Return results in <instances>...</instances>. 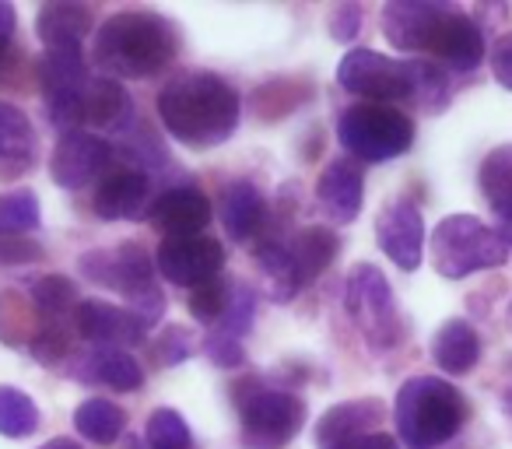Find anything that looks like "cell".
<instances>
[{"instance_id": "15", "label": "cell", "mask_w": 512, "mask_h": 449, "mask_svg": "<svg viewBox=\"0 0 512 449\" xmlns=\"http://www.w3.org/2000/svg\"><path fill=\"white\" fill-rule=\"evenodd\" d=\"M151 225L165 239H193L211 225V200L197 186H169L148 211Z\"/></svg>"}, {"instance_id": "35", "label": "cell", "mask_w": 512, "mask_h": 449, "mask_svg": "<svg viewBox=\"0 0 512 449\" xmlns=\"http://www.w3.org/2000/svg\"><path fill=\"white\" fill-rule=\"evenodd\" d=\"M29 292H32V299H36V306L43 309V313H50V316H64L67 309H78V292H74L71 281L60 278V274L36 278Z\"/></svg>"}, {"instance_id": "41", "label": "cell", "mask_w": 512, "mask_h": 449, "mask_svg": "<svg viewBox=\"0 0 512 449\" xmlns=\"http://www.w3.org/2000/svg\"><path fill=\"white\" fill-rule=\"evenodd\" d=\"M488 60H491V74H495V81L512 92V32H505V36L495 39Z\"/></svg>"}, {"instance_id": "11", "label": "cell", "mask_w": 512, "mask_h": 449, "mask_svg": "<svg viewBox=\"0 0 512 449\" xmlns=\"http://www.w3.org/2000/svg\"><path fill=\"white\" fill-rule=\"evenodd\" d=\"M221 267H225V246L218 239H162L158 246V271L169 285L200 288L218 278Z\"/></svg>"}, {"instance_id": "26", "label": "cell", "mask_w": 512, "mask_h": 449, "mask_svg": "<svg viewBox=\"0 0 512 449\" xmlns=\"http://www.w3.org/2000/svg\"><path fill=\"white\" fill-rule=\"evenodd\" d=\"M295 260V278H299V288H309L330 264L337 260V250H341V239L334 236L323 225H309L299 236L288 243Z\"/></svg>"}, {"instance_id": "19", "label": "cell", "mask_w": 512, "mask_h": 449, "mask_svg": "<svg viewBox=\"0 0 512 449\" xmlns=\"http://www.w3.org/2000/svg\"><path fill=\"white\" fill-rule=\"evenodd\" d=\"M316 197L320 207L337 221V225H348L362 211L365 197V176L351 158H334L327 169L320 172V183H316Z\"/></svg>"}, {"instance_id": "34", "label": "cell", "mask_w": 512, "mask_h": 449, "mask_svg": "<svg viewBox=\"0 0 512 449\" xmlns=\"http://www.w3.org/2000/svg\"><path fill=\"white\" fill-rule=\"evenodd\" d=\"M481 190L488 197V204H498V200L512 197V144L491 151L481 165Z\"/></svg>"}, {"instance_id": "29", "label": "cell", "mask_w": 512, "mask_h": 449, "mask_svg": "<svg viewBox=\"0 0 512 449\" xmlns=\"http://www.w3.org/2000/svg\"><path fill=\"white\" fill-rule=\"evenodd\" d=\"M256 260H260L264 274L271 278L274 299L288 302L295 292H299V278H295V260H292V250H288V243H281V239H264V243L256 246Z\"/></svg>"}, {"instance_id": "1", "label": "cell", "mask_w": 512, "mask_h": 449, "mask_svg": "<svg viewBox=\"0 0 512 449\" xmlns=\"http://www.w3.org/2000/svg\"><path fill=\"white\" fill-rule=\"evenodd\" d=\"M239 113V92L211 71H179L158 92V116L165 130L190 148L225 144L239 127Z\"/></svg>"}, {"instance_id": "14", "label": "cell", "mask_w": 512, "mask_h": 449, "mask_svg": "<svg viewBox=\"0 0 512 449\" xmlns=\"http://www.w3.org/2000/svg\"><path fill=\"white\" fill-rule=\"evenodd\" d=\"M379 250L400 267V271H418L425 257V218L411 200H393L376 218Z\"/></svg>"}, {"instance_id": "42", "label": "cell", "mask_w": 512, "mask_h": 449, "mask_svg": "<svg viewBox=\"0 0 512 449\" xmlns=\"http://www.w3.org/2000/svg\"><path fill=\"white\" fill-rule=\"evenodd\" d=\"M358 29H362V8H358V4H341V8L330 15V36L341 39V43L355 39Z\"/></svg>"}, {"instance_id": "4", "label": "cell", "mask_w": 512, "mask_h": 449, "mask_svg": "<svg viewBox=\"0 0 512 449\" xmlns=\"http://www.w3.org/2000/svg\"><path fill=\"white\" fill-rule=\"evenodd\" d=\"M509 260V246L498 229L484 225L477 214H449L432 232V267L449 281L477 271H495Z\"/></svg>"}, {"instance_id": "2", "label": "cell", "mask_w": 512, "mask_h": 449, "mask_svg": "<svg viewBox=\"0 0 512 449\" xmlns=\"http://www.w3.org/2000/svg\"><path fill=\"white\" fill-rule=\"evenodd\" d=\"M176 50V29L155 11H120L95 32V60L116 78H155Z\"/></svg>"}, {"instance_id": "20", "label": "cell", "mask_w": 512, "mask_h": 449, "mask_svg": "<svg viewBox=\"0 0 512 449\" xmlns=\"http://www.w3.org/2000/svg\"><path fill=\"white\" fill-rule=\"evenodd\" d=\"M151 211V179L144 172H116L95 193V214L106 221H120V218H141Z\"/></svg>"}, {"instance_id": "40", "label": "cell", "mask_w": 512, "mask_h": 449, "mask_svg": "<svg viewBox=\"0 0 512 449\" xmlns=\"http://www.w3.org/2000/svg\"><path fill=\"white\" fill-rule=\"evenodd\" d=\"M43 260V246L32 243L25 236H0V264L22 267V264H36Z\"/></svg>"}, {"instance_id": "28", "label": "cell", "mask_w": 512, "mask_h": 449, "mask_svg": "<svg viewBox=\"0 0 512 449\" xmlns=\"http://www.w3.org/2000/svg\"><path fill=\"white\" fill-rule=\"evenodd\" d=\"M74 428H78L88 442L113 446L123 435V428H127V411L106 397H92L74 411Z\"/></svg>"}, {"instance_id": "17", "label": "cell", "mask_w": 512, "mask_h": 449, "mask_svg": "<svg viewBox=\"0 0 512 449\" xmlns=\"http://www.w3.org/2000/svg\"><path fill=\"white\" fill-rule=\"evenodd\" d=\"M379 421H386V404L376 397H362V400H344V404L330 407L327 414L316 425V446L320 449H334L344 442H355L362 435L379 432Z\"/></svg>"}, {"instance_id": "27", "label": "cell", "mask_w": 512, "mask_h": 449, "mask_svg": "<svg viewBox=\"0 0 512 449\" xmlns=\"http://www.w3.org/2000/svg\"><path fill=\"white\" fill-rule=\"evenodd\" d=\"M78 376L88 379V383L113 386V390H137V386L144 383V372H141V365H137V358L120 348L92 351V355L85 358V365H81Z\"/></svg>"}, {"instance_id": "3", "label": "cell", "mask_w": 512, "mask_h": 449, "mask_svg": "<svg viewBox=\"0 0 512 449\" xmlns=\"http://www.w3.org/2000/svg\"><path fill=\"white\" fill-rule=\"evenodd\" d=\"M393 421H397V435L407 449H435L463 428L467 400L446 379L414 376L397 390Z\"/></svg>"}, {"instance_id": "38", "label": "cell", "mask_w": 512, "mask_h": 449, "mask_svg": "<svg viewBox=\"0 0 512 449\" xmlns=\"http://www.w3.org/2000/svg\"><path fill=\"white\" fill-rule=\"evenodd\" d=\"M193 351V337L186 327H179V323H169V327L158 334V344H155V358L162 365H179L186 355Z\"/></svg>"}, {"instance_id": "45", "label": "cell", "mask_w": 512, "mask_h": 449, "mask_svg": "<svg viewBox=\"0 0 512 449\" xmlns=\"http://www.w3.org/2000/svg\"><path fill=\"white\" fill-rule=\"evenodd\" d=\"M491 211H495V218H498V236H502L505 246L512 250V197L491 204Z\"/></svg>"}, {"instance_id": "5", "label": "cell", "mask_w": 512, "mask_h": 449, "mask_svg": "<svg viewBox=\"0 0 512 449\" xmlns=\"http://www.w3.org/2000/svg\"><path fill=\"white\" fill-rule=\"evenodd\" d=\"M235 390L242 442L249 449H285L306 425V404L295 393L274 390L264 379H246Z\"/></svg>"}, {"instance_id": "46", "label": "cell", "mask_w": 512, "mask_h": 449, "mask_svg": "<svg viewBox=\"0 0 512 449\" xmlns=\"http://www.w3.org/2000/svg\"><path fill=\"white\" fill-rule=\"evenodd\" d=\"M39 449H81L74 439H50L46 446H39Z\"/></svg>"}, {"instance_id": "43", "label": "cell", "mask_w": 512, "mask_h": 449, "mask_svg": "<svg viewBox=\"0 0 512 449\" xmlns=\"http://www.w3.org/2000/svg\"><path fill=\"white\" fill-rule=\"evenodd\" d=\"M334 449H397V439L386 432H372V435H362V439L344 442V446H334Z\"/></svg>"}, {"instance_id": "16", "label": "cell", "mask_w": 512, "mask_h": 449, "mask_svg": "<svg viewBox=\"0 0 512 449\" xmlns=\"http://www.w3.org/2000/svg\"><path fill=\"white\" fill-rule=\"evenodd\" d=\"M74 327H78L81 337H88L92 344H102V348L141 344L144 334H148V327H144L130 309L109 306V302H99V299L78 302V309H74Z\"/></svg>"}, {"instance_id": "23", "label": "cell", "mask_w": 512, "mask_h": 449, "mask_svg": "<svg viewBox=\"0 0 512 449\" xmlns=\"http://www.w3.org/2000/svg\"><path fill=\"white\" fill-rule=\"evenodd\" d=\"M267 221V204H264V193L256 190L249 179H235L221 190V225L232 239L246 243L253 239L256 232L264 229Z\"/></svg>"}, {"instance_id": "8", "label": "cell", "mask_w": 512, "mask_h": 449, "mask_svg": "<svg viewBox=\"0 0 512 449\" xmlns=\"http://www.w3.org/2000/svg\"><path fill=\"white\" fill-rule=\"evenodd\" d=\"M337 81L344 92L390 106L400 99H414L411 60H393L376 50H351L337 67Z\"/></svg>"}, {"instance_id": "18", "label": "cell", "mask_w": 512, "mask_h": 449, "mask_svg": "<svg viewBox=\"0 0 512 449\" xmlns=\"http://www.w3.org/2000/svg\"><path fill=\"white\" fill-rule=\"evenodd\" d=\"M432 57H439L442 64L453 67V71H460V74L481 67L484 57H488V50H484V36H481V29H477L474 18L449 8L439 25V32H435Z\"/></svg>"}, {"instance_id": "37", "label": "cell", "mask_w": 512, "mask_h": 449, "mask_svg": "<svg viewBox=\"0 0 512 449\" xmlns=\"http://www.w3.org/2000/svg\"><path fill=\"white\" fill-rule=\"evenodd\" d=\"M249 327H253V292H249L246 285H235L232 302H228V313L221 316V323L214 330H221V334L242 341V334H246Z\"/></svg>"}, {"instance_id": "7", "label": "cell", "mask_w": 512, "mask_h": 449, "mask_svg": "<svg viewBox=\"0 0 512 449\" xmlns=\"http://www.w3.org/2000/svg\"><path fill=\"white\" fill-rule=\"evenodd\" d=\"M344 306H348L351 320L365 334L372 348H393L400 341V316L397 302H393L390 281L383 271L372 264H355L348 274V288H344Z\"/></svg>"}, {"instance_id": "9", "label": "cell", "mask_w": 512, "mask_h": 449, "mask_svg": "<svg viewBox=\"0 0 512 449\" xmlns=\"http://www.w3.org/2000/svg\"><path fill=\"white\" fill-rule=\"evenodd\" d=\"M88 67L81 50H46L39 60V85H43L46 113L60 130H81V99L88 88Z\"/></svg>"}, {"instance_id": "30", "label": "cell", "mask_w": 512, "mask_h": 449, "mask_svg": "<svg viewBox=\"0 0 512 449\" xmlns=\"http://www.w3.org/2000/svg\"><path fill=\"white\" fill-rule=\"evenodd\" d=\"M39 428V407L18 386H0V435L25 439Z\"/></svg>"}, {"instance_id": "13", "label": "cell", "mask_w": 512, "mask_h": 449, "mask_svg": "<svg viewBox=\"0 0 512 449\" xmlns=\"http://www.w3.org/2000/svg\"><path fill=\"white\" fill-rule=\"evenodd\" d=\"M113 158L109 141H102L99 134H88V130H67L57 141L50 158V176L64 190H81L95 176H102V169Z\"/></svg>"}, {"instance_id": "36", "label": "cell", "mask_w": 512, "mask_h": 449, "mask_svg": "<svg viewBox=\"0 0 512 449\" xmlns=\"http://www.w3.org/2000/svg\"><path fill=\"white\" fill-rule=\"evenodd\" d=\"M414 71V102L425 109L446 106V74L428 60H411Z\"/></svg>"}, {"instance_id": "21", "label": "cell", "mask_w": 512, "mask_h": 449, "mask_svg": "<svg viewBox=\"0 0 512 449\" xmlns=\"http://www.w3.org/2000/svg\"><path fill=\"white\" fill-rule=\"evenodd\" d=\"M81 123H92L109 134H127L134 127V102L123 85L109 78H92L81 99Z\"/></svg>"}, {"instance_id": "10", "label": "cell", "mask_w": 512, "mask_h": 449, "mask_svg": "<svg viewBox=\"0 0 512 449\" xmlns=\"http://www.w3.org/2000/svg\"><path fill=\"white\" fill-rule=\"evenodd\" d=\"M81 274L88 281L102 288H113V292L127 295L130 302L144 299V295L158 292L155 288V267H151L148 253L137 243H123L120 250H92L78 260Z\"/></svg>"}, {"instance_id": "24", "label": "cell", "mask_w": 512, "mask_h": 449, "mask_svg": "<svg viewBox=\"0 0 512 449\" xmlns=\"http://www.w3.org/2000/svg\"><path fill=\"white\" fill-rule=\"evenodd\" d=\"M432 358L449 376H467L481 362V337L467 320H446L432 337Z\"/></svg>"}, {"instance_id": "44", "label": "cell", "mask_w": 512, "mask_h": 449, "mask_svg": "<svg viewBox=\"0 0 512 449\" xmlns=\"http://www.w3.org/2000/svg\"><path fill=\"white\" fill-rule=\"evenodd\" d=\"M15 25H18L15 8H11L8 0H0V57H4V50H8V43H11V36H15Z\"/></svg>"}, {"instance_id": "47", "label": "cell", "mask_w": 512, "mask_h": 449, "mask_svg": "<svg viewBox=\"0 0 512 449\" xmlns=\"http://www.w3.org/2000/svg\"><path fill=\"white\" fill-rule=\"evenodd\" d=\"M130 449H151V446H148V442H141V439H134V442H130Z\"/></svg>"}, {"instance_id": "39", "label": "cell", "mask_w": 512, "mask_h": 449, "mask_svg": "<svg viewBox=\"0 0 512 449\" xmlns=\"http://www.w3.org/2000/svg\"><path fill=\"white\" fill-rule=\"evenodd\" d=\"M204 355L211 358L214 365H221V369H235V365L246 362V351H242V341H235V337L221 334V330H211V334H207Z\"/></svg>"}, {"instance_id": "33", "label": "cell", "mask_w": 512, "mask_h": 449, "mask_svg": "<svg viewBox=\"0 0 512 449\" xmlns=\"http://www.w3.org/2000/svg\"><path fill=\"white\" fill-rule=\"evenodd\" d=\"M232 288L235 285H228V281H221V278H214V281H207V285L193 288V292H190V313H193V320L218 327L221 316L228 313V302H232Z\"/></svg>"}, {"instance_id": "22", "label": "cell", "mask_w": 512, "mask_h": 449, "mask_svg": "<svg viewBox=\"0 0 512 449\" xmlns=\"http://www.w3.org/2000/svg\"><path fill=\"white\" fill-rule=\"evenodd\" d=\"M36 29L46 50H81V39L92 32V8L74 0H50L39 8Z\"/></svg>"}, {"instance_id": "32", "label": "cell", "mask_w": 512, "mask_h": 449, "mask_svg": "<svg viewBox=\"0 0 512 449\" xmlns=\"http://www.w3.org/2000/svg\"><path fill=\"white\" fill-rule=\"evenodd\" d=\"M144 442H148L151 449H193L190 425H186L183 414L172 411V407H158V411L151 414Z\"/></svg>"}, {"instance_id": "12", "label": "cell", "mask_w": 512, "mask_h": 449, "mask_svg": "<svg viewBox=\"0 0 512 449\" xmlns=\"http://www.w3.org/2000/svg\"><path fill=\"white\" fill-rule=\"evenodd\" d=\"M446 11L449 4L439 0H390L383 8V36L400 53H432Z\"/></svg>"}, {"instance_id": "25", "label": "cell", "mask_w": 512, "mask_h": 449, "mask_svg": "<svg viewBox=\"0 0 512 449\" xmlns=\"http://www.w3.org/2000/svg\"><path fill=\"white\" fill-rule=\"evenodd\" d=\"M36 158V130L29 116L11 102H0V172L18 176Z\"/></svg>"}, {"instance_id": "31", "label": "cell", "mask_w": 512, "mask_h": 449, "mask_svg": "<svg viewBox=\"0 0 512 449\" xmlns=\"http://www.w3.org/2000/svg\"><path fill=\"white\" fill-rule=\"evenodd\" d=\"M43 211H39L36 193L18 190V193H4L0 197V236H25V232H36Z\"/></svg>"}, {"instance_id": "6", "label": "cell", "mask_w": 512, "mask_h": 449, "mask_svg": "<svg viewBox=\"0 0 512 449\" xmlns=\"http://www.w3.org/2000/svg\"><path fill=\"white\" fill-rule=\"evenodd\" d=\"M337 141L362 162H390V158L411 151L414 123L393 106L379 102H358L344 109L337 120Z\"/></svg>"}]
</instances>
